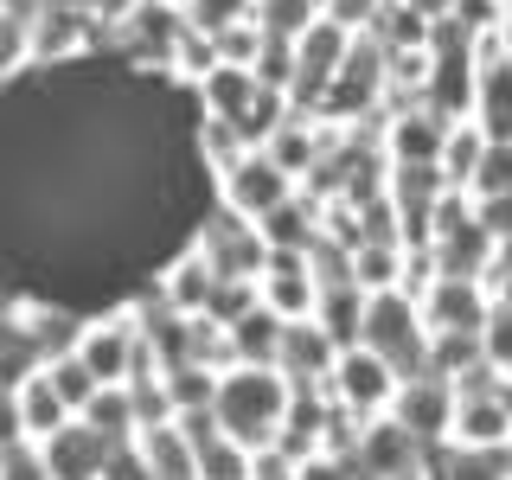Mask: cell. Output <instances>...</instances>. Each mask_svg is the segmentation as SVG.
<instances>
[{
  "instance_id": "23",
  "label": "cell",
  "mask_w": 512,
  "mask_h": 480,
  "mask_svg": "<svg viewBox=\"0 0 512 480\" xmlns=\"http://www.w3.org/2000/svg\"><path fill=\"white\" fill-rule=\"evenodd\" d=\"M0 480H52V474H45L39 442L20 436V442H7V448H0Z\"/></svg>"
},
{
  "instance_id": "1",
  "label": "cell",
  "mask_w": 512,
  "mask_h": 480,
  "mask_svg": "<svg viewBox=\"0 0 512 480\" xmlns=\"http://www.w3.org/2000/svg\"><path fill=\"white\" fill-rule=\"evenodd\" d=\"M288 391L295 384L282 378V365H224L218 372V429L237 436L244 448H276L282 416H288Z\"/></svg>"
},
{
  "instance_id": "2",
  "label": "cell",
  "mask_w": 512,
  "mask_h": 480,
  "mask_svg": "<svg viewBox=\"0 0 512 480\" xmlns=\"http://www.w3.org/2000/svg\"><path fill=\"white\" fill-rule=\"evenodd\" d=\"M359 346H372L378 359H391L397 378L423 372L429 365V327H423V308H416L410 288H378V295H365Z\"/></svg>"
},
{
  "instance_id": "18",
  "label": "cell",
  "mask_w": 512,
  "mask_h": 480,
  "mask_svg": "<svg viewBox=\"0 0 512 480\" xmlns=\"http://www.w3.org/2000/svg\"><path fill=\"white\" fill-rule=\"evenodd\" d=\"M468 199H500V192H512V141H480V160L468 173Z\"/></svg>"
},
{
  "instance_id": "3",
  "label": "cell",
  "mask_w": 512,
  "mask_h": 480,
  "mask_svg": "<svg viewBox=\"0 0 512 480\" xmlns=\"http://www.w3.org/2000/svg\"><path fill=\"white\" fill-rule=\"evenodd\" d=\"M327 397L352 416H378L397 397V365L378 359L372 346H340L333 352V372H327Z\"/></svg>"
},
{
  "instance_id": "20",
  "label": "cell",
  "mask_w": 512,
  "mask_h": 480,
  "mask_svg": "<svg viewBox=\"0 0 512 480\" xmlns=\"http://www.w3.org/2000/svg\"><path fill=\"white\" fill-rule=\"evenodd\" d=\"M45 378L58 384V397L71 404V416H77V410H84L90 397H96V378H90V365L77 359V352H58V359H45Z\"/></svg>"
},
{
  "instance_id": "19",
  "label": "cell",
  "mask_w": 512,
  "mask_h": 480,
  "mask_svg": "<svg viewBox=\"0 0 512 480\" xmlns=\"http://www.w3.org/2000/svg\"><path fill=\"white\" fill-rule=\"evenodd\" d=\"M32 64V20L20 7H0V84H13Z\"/></svg>"
},
{
  "instance_id": "26",
  "label": "cell",
  "mask_w": 512,
  "mask_h": 480,
  "mask_svg": "<svg viewBox=\"0 0 512 480\" xmlns=\"http://www.w3.org/2000/svg\"><path fill=\"white\" fill-rule=\"evenodd\" d=\"M448 13H455V20L468 26V32H487V26H500V20H506V0H455Z\"/></svg>"
},
{
  "instance_id": "9",
  "label": "cell",
  "mask_w": 512,
  "mask_h": 480,
  "mask_svg": "<svg viewBox=\"0 0 512 480\" xmlns=\"http://www.w3.org/2000/svg\"><path fill=\"white\" fill-rule=\"evenodd\" d=\"M109 448H116V442L96 436L84 416H71V423H58L52 436L39 442V455H45V474H52V480H96L103 461H109Z\"/></svg>"
},
{
  "instance_id": "15",
  "label": "cell",
  "mask_w": 512,
  "mask_h": 480,
  "mask_svg": "<svg viewBox=\"0 0 512 480\" xmlns=\"http://www.w3.org/2000/svg\"><path fill=\"white\" fill-rule=\"evenodd\" d=\"M13 404H20V429H26L32 442H45L58 423H71V404H64V397H58V384L45 378V365H39V372H26L20 384H13Z\"/></svg>"
},
{
  "instance_id": "4",
  "label": "cell",
  "mask_w": 512,
  "mask_h": 480,
  "mask_svg": "<svg viewBox=\"0 0 512 480\" xmlns=\"http://www.w3.org/2000/svg\"><path fill=\"white\" fill-rule=\"evenodd\" d=\"M301 180L288 167H276L263 148H244L231 160V167L218 173V205H231L237 218H263V212H276V205L295 192Z\"/></svg>"
},
{
  "instance_id": "5",
  "label": "cell",
  "mask_w": 512,
  "mask_h": 480,
  "mask_svg": "<svg viewBox=\"0 0 512 480\" xmlns=\"http://www.w3.org/2000/svg\"><path fill=\"white\" fill-rule=\"evenodd\" d=\"M256 301L276 320H314V301H320L314 256L308 250H269L263 269H256Z\"/></svg>"
},
{
  "instance_id": "14",
  "label": "cell",
  "mask_w": 512,
  "mask_h": 480,
  "mask_svg": "<svg viewBox=\"0 0 512 480\" xmlns=\"http://www.w3.org/2000/svg\"><path fill=\"white\" fill-rule=\"evenodd\" d=\"M314 320L333 346H359V327H365V288L340 276V282H320V301H314Z\"/></svg>"
},
{
  "instance_id": "28",
  "label": "cell",
  "mask_w": 512,
  "mask_h": 480,
  "mask_svg": "<svg viewBox=\"0 0 512 480\" xmlns=\"http://www.w3.org/2000/svg\"><path fill=\"white\" fill-rule=\"evenodd\" d=\"M500 45H506V58H512V7H506V20H500Z\"/></svg>"
},
{
  "instance_id": "16",
  "label": "cell",
  "mask_w": 512,
  "mask_h": 480,
  "mask_svg": "<svg viewBox=\"0 0 512 480\" xmlns=\"http://www.w3.org/2000/svg\"><path fill=\"white\" fill-rule=\"evenodd\" d=\"M77 416L109 442H135V391H128V384H96V397Z\"/></svg>"
},
{
  "instance_id": "31",
  "label": "cell",
  "mask_w": 512,
  "mask_h": 480,
  "mask_svg": "<svg viewBox=\"0 0 512 480\" xmlns=\"http://www.w3.org/2000/svg\"><path fill=\"white\" fill-rule=\"evenodd\" d=\"M506 7H512V0H506Z\"/></svg>"
},
{
  "instance_id": "7",
  "label": "cell",
  "mask_w": 512,
  "mask_h": 480,
  "mask_svg": "<svg viewBox=\"0 0 512 480\" xmlns=\"http://www.w3.org/2000/svg\"><path fill=\"white\" fill-rule=\"evenodd\" d=\"M391 416L410 429L416 442H448V423H455V378H442V372H410V378H397V397H391Z\"/></svg>"
},
{
  "instance_id": "22",
  "label": "cell",
  "mask_w": 512,
  "mask_h": 480,
  "mask_svg": "<svg viewBox=\"0 0 512 480\" xmlns=\"http://www.w3.org/2000/svg\"><path fill=\"white\" fill-rule=\"evenodd\" d=\"M480 359H487L493 372L512 365V301H493L487 320H480Z\"/></svg>"
},
{
  "instance_id": "13",
  "label": "cell",
  "mask_w": 512,
  "mask_h": 480,
  "mask_svg": "<svg viewBox=\"0 0 512 480\" xmlns=\"http://www.w3.org/2000/svg\"><path fill=\"white\" fill-rule=\"evenodd\" d=\"M224 352H231V365H276L282 352V320L256 301V308H244L224 327Z\"/></svg>"
},
{
  "instance_id": "21",
  "label": "cell",
  "mask_w": 512,
  "mask_h": 480,
  "mask_svg": "<svg viewBox=\"0 0 512 480\" xmlns=\"http://www.w3.org/2000/svg\"><path fill=\"white\" fill-rule=\"evenodd\" d=\"M250 13H256V26H263L269 39H295V32L308 26L320 7H314V0H256Z\"/></svg>"
},
{
  "instance_id": "11",
  "label": "cell",
  "mask_w": 512,
  "mask_h": 480,
  "mask_svg": "<svg viewBox=\"0 0 512 480\" xmlns=\"http://www.w3.org/2000/svg\"><path fill=\"white\" fill-rule=\"evenodd\" d=\"M468 122L487 141H512V58L474 64V109H468Z\"/></svg>"
},
{
  "instance_id": "6",
  "label": "cell",
  "mask_w": 512,
  "mask_h": 480,
  "mask_svg": "<svg viewBox=\"0 0 512 480\" xmlns=\"http://www.w3.org/2000/svg\"><path fill=\"white\" fill-rule=\"evenodd\" d=\"M416 308H423L429 333H480L493 295L480 276H442V269H429V282L416 288Z\"/></svg>"
},
{
  "instance_id": "24",
  "label": "cell",
  "mask_w": 512,
  "mask_h": 480,
  "mask_svg": "<svg viewBox=\"0 0 512 480\" xmlns=\"http://www.w3.org/2000/svg\"><path fill=\"white\" fill-rule=\"evenodd\" d=\"M250 7H256V0H186V20L199 26V32H218V26L244 20Z\"/></svg>"
},
{
  "instance_id": "17",
  "label": "cell",
  "mask_w": 512,
  "mask_h": 480,
  "mask_svg": "<svg viewBox=\"0 0 512 480\" xmlns=\"http://www.w3.org/2000/svg\"><path fill=\"white\" fill-rule=\"evenodd\" d=\"M192 448H199V480H250L256 474V448H244L224 429H205Z\"/></svg>"
},
{
  "instance_id": "30",
  "label": "cell",
  "mask_w": 512,
  "mask_h": 480,
  "mask_svg": "<svg viewBox=\"0 0 512 480\" xmlns=\"http://www.w3.org/2000/svg\"><path fill=\"white\" fill-rule=\"evenodd\" d=\"M506 378H512V365H506Z\"/></svg>"
},
{
  "instance_id": "25",
  "label": "cell",
  "mask_w": 512,
  "mask_h": 480,
  "mask_svg": "<svg viewBox=\"0 0 512 480\" xmlns=\"http://www.w3.org/2000/svg\"><path fill=\"white\" fill-rule=\"evenodd\" d=\"M96 480H154V474H148V461H141V448H135V442H116Z\"/></svg>"
},
{
  "instance_id": "29",
  "label": "cell",
  "mask_w": 512,
  "mask_h": 480,
  "mask_svg": "<svg viewBox=\"0 0 512 480\" xmlns=\"http://www.w3.org/2000/svg\"><path fill=\"white\" fill-rule=\"evenodd\" d=\"M0 7H20V13H32V0H0Z\"/></svg>"
},
{
  "instance_id": "12",
  "label": "cell",
  "mask_w": 512,
  "mask_h": 480,
  "mask_svg": "<svg viewBox=\"0 0 512 480\" xmlns=\"http://www.w3.org/2000/svg\"><path fill=\"white\" fill-rule=\"evenodd\" d=\"M135 448H141V461H148L154 480H199V448H192V436L173 423V416L135 429Z\"/></svg>"
},
{
  "instance_id": "10",
  "label": "cell",
  "mask_w": 512,
  "mask_h": 480,
  "mask_svg": "<svg viewBox=\"0 0 512 480\" xmlns=\"http://www.w3.org/2000/svg\"><path fill=\"white\" fill-rule=\"evenodd\" d=\"M333 352H340V346L320 333V320H282V352H276V365H282L288 384H327Z\"/></svg>"
},
{
  "instance_id": "27",
  "label": "cell",
  "mask_w": 512,
  "mask_h": 480,
  "mask_svg": "<svg viewBox=\"0 0 512 480\" xmlns=\"http://www.w3.org/2000/svg\"><path fill=\"white\" fill-rule=\"evenodd\" d=\"M378 7H384V0H327V7H320V13H333V20H340V26L365 32V26L378 20Z\"/></svg>"
},
{
  "instance_id": "8",
  "label": "cell",
  "mask_w": 512,
  "mask_h": 480,
  "mask_svg": "<svg viewBox=\"0 0 512 480\" xmlns=\"http://www.w3.org/2000/svg\"><path fill=\"white\" fill-rule=\"evenodd\" d=\"M192 96H199V116L212 122H231L237 135H244V116L256 109V96H263V77L250 71V64H212V71L192 77Z\"/></svg>"
}]
</instances>
